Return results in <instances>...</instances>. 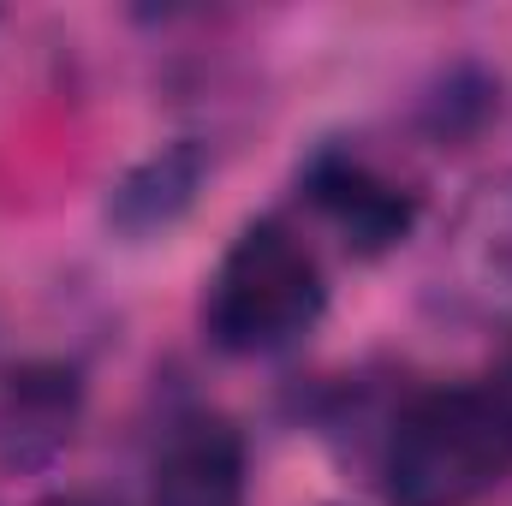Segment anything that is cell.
Masks as SVG:
<instances>
[{
  "label": "cell",
  "mask_w": 512,
  "mask_h": 506,
  "mask_svg": "<svg viewBox=\"0 0 512 506\" xmlns=\"http://www.w3.org/2000/svg\"><path fill=\"white\" fill-rule=\"evenodd\" d=\"M512 471V370L489 387L423 393L387 447L393 506H465Z\"/></svg>",
  "instance_id": "1"
},
{
  "label": "cell",
  "mask_w": 512,
  "mask_h": 506,
  "mask_svg": "<svg viewBox=\"0 0 512 506\" xmlns=\"http://www.w3.org/2000/svg\"><path fill=\"white\" fill-rule=\"evenodd\" d=\"M328 310V286L304 239H292L280 221H251L209 280L203 328L233 358H268L298 346Z\"/></svg>",
  "instance_id": "2"
},
{
  "label": "cell",
  "mask_w": 512,
  "mask_h": 506,
  "mask_svg": "<svg viewBox=\"0 0 512 506\" xmlns=\"http://www.w3.org/2000/svg\"><path fill=\"white\" fill-rule=\"evenodd\" d=\"M84 423V376L60 358H30L0 387V465L12 477L66 459Z\"/></svg>",
  "instance_id": "3"
},
{
  "label": "cell",
  "mask_w": 512,
  "mask_h": 506,
  "mask_svg": "<svg viewBox=\"0 0 512 506\" xmlns=\"http://www.w3.org/2000/svg\"><path fill=\"white\" fill-rule=\"evenodd\" d=\"M209 173H215V161H209V149L197 137H173V143L149 149L143 161H131L108 185V203H102L108 233L126 239V245H149V239L173 233L197 209Z\"/></svg>",
  "instance_id": "4"
},
{
  "label": "cell",
  "mask_w": 512,
  "mask_h": 506,
  "mask_svg": "<svg viewBox=\"0 0 512 506\" xmlns=\"http://www.w3.org/2000/svg\"><path fill=\"white\" fill-rule=\"evenodd\" d=\"M304 191H310V203L346 233V245L364 251V256H382V251H393V245H405L411 227H417V197L399 191L382 173H370L358 155H340V149H322V155L310 161Z\"/></svg>",
  "instance_id": "5"
},
{
  "label": "cell",
  "mask_w": 512,
  "mask_h": 506,
  "mask_svg": "<svg viewBox=\"0 0 512 506\" xmlns=\"http://www.w3.org/2000/svg\"><path fill=\"white\" fill-rule=\"evenodd\" d=\"M149 506H245V441L221 417H185L155 459Z\"/></svg>",
  "instance_id": "6"
},
{
  "label": "cell",
  "mask_w": 512,
  "mask_h": 506,
  "mask_svg": "<svg viewBox=\"0 0 512 506\" xmlns=\"http://www.w3.org/2000/svg\"><path fill=\"white\" fill-rule=\"evenodd\" d=\"M495 102H501L495 78L465 60V66H453L423 96V126H429V137H441V143H459V137H477L483 131V120L495 114Z\"/></svg>",
  "instance_id": "7"
}]
</instances>
